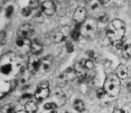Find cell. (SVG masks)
Wrapping results in <instances>:
<instances>
[{
    "mask_svg": "<svg viewBox=\"0 0 131 113\" xmlns=\"http://www.w3.org/2000/svg\"><path fill=\"white\" fill-rule=\"evenodd\" d=\"M126 31L125 23L116 18L109 23L106 29V36L110 42L118 50H122L124 43Z\"/></svg>",
    "mask_w": 131,
    "mask_h": 113,
    "instance_id": "6da1fadb",
    "label": "cell"
},
{
    "mask_svg": "<svg viewBox=\"0 0 131 113\" xmlns=\"http://www.w3.org/2000/svg\"><path fill=\"white\" fill-rule=\"evenodd\" d=\"M103 88L106 95L109 97H116L119 94L121 90V80L115 74H109L105 79Z\"/></svg>",
    "mask_w": 131,
    "mask_h": 113,
    "instance_id": "7a4b0ae2",
    "label": "cell"
},
{
    "mask_svg": "<svg viewBox=\"0 0 131 113\" xmlns=\"http://www.w3.org/2000/svg\"><path fill=\"white\" fill-rule=\"evenodd\" d=\"M81 35L87 40L95 38L98 31V23L94 18L86 19L81 25Z\"/></svg>",
    "mask_w": 131,
    "mask_h": 113,
    "instance_id": "3957f363",
    "label": "cell"
},
{
    "mask_svg": "<svg viewBox=\"0 0 131 113\" xmlns=\"http://www.w3.org/2000/svg\"><path fill=\"white\" fill-rule=\"evenodd\" d=\"M71 33L69 26L67 25L58 26L48 33V39L53 43L57 44L64 41Z\"/></svg>",
    "mask_w": 131,
    "mask_h": 113,
    "instance_id": "277c9868",
    "label": "cell"
},
{
    "mask_svg": "<svg viewBox=\"0 0 131 113\" xmlns=\"http://www.w3.org/2000/svg\"><path fill=\"white\" fill-rule=\"evenodd\" d=\"M76 77L73 69L68 68L58 77L57 83L60 87H64L69 82L73 81Z\"/></svg>",
    "mask_w": 131,
    "mask_h": 113,
    "instance_id": "5b68a950",
    "label": "cell"
},
{
    "mask_svg": "<svg viewBox=\"0 0 131 113\" xmlns=\"http://www.w3.org/2000/svg\"><path fill=\"white\" fill-rule=\"evenodd\" d=\"M50 94L49 83L47 81L41 82L37 88L35 93V97L38 101H42L47 99Z\"/></svg>",
    "mask_w": 131,
    "mask_h": 113,
    "instance_id": "8992f818",
    "label": "cell"
},
{
    "mask_svg": "<svg viewBox=\"0 0 131 113\" xmlns=\"http://www.w3.org/2000/svg\"><path fill=\"white\" fill-rule=\"evenodd\" d=\"M35 33L34 27L29 24H24L18 30L17 34L19 39H29Z\"/></svg>",
    "mask_w": 131,
    "mask_h": 113,
    "instance_id": "52a82bcc",
    "label": "cell"
},
{
    "mask_svg": "<svg viewBox=\"0 0 131 113\" xmlns=\"http://www.w3.org/2000/svg\"><path fill=\"white\" fill-rule=\"evenodd\" d=\"M87 11L85 7L79 6L74 11L73 15L74 21L77 25H81L86 20Z\"/></svg>",
    "mask_w": 131,
    "mask_h": 113,
    "instance_id": "ba28073f",
    "label": "cell"
},
{
    "mask_svg": "<svg viewBox=\"0 0 131 113\" xmlns=\"http://www.w3.org/2000/svg\"><path fill=\"white\" fill-rule=\"evenodd\" d=\"M32 42L29 39H18L16 41L17 50L21 53H27L30 51Z\"/></svg>",
    "mask_w": 131,
    "mask_h": 113,
    "instance_id": "9c48e42d",
    "label": "cell"
},
{
    "mask_svg": "<svg viewBox=\"0 0 131 113\" xmlns=\"http://www.w3.org/2000/svg\"><path fill=\"white\" fill-rule=\"evenodd\" d=\"M40 67V60L36 55H31L28 58L27 70L31 74H35Z\"/></svg>",
    "mask_w": 131,
    "mask_h": 113,
    "instance_id": "30bf717a",
    "label": "cell"
},
{
    "mask_svg": "<svg viewBox=\"0 0 131 113\" xmlns=\"http://www.w3.org/2000/svg\"><path fill=\"white\" fill-rule=\"evenodd\" d=\"M43 13L48 15H52L56 11V5L51 1H45L41 5Z\"/></svg>",
    "mask_w": 131,
    "mask_h": 113,
    "instance_id": "8fae6325",
    "label": "cell"
},
{
    "mask_svg": "<svg viewBox=\"0 0 131 113\" xmlns=\"http://www.w3.org/2000/svg\"><path fill=\"white\" fill-rule=\"evenodd\" d=\"M53 59L52 56L48 55L40 60V67L46 73L49 72L52 66Z\"/></svg>",
    "mask_w": 131,
    "mask_h": 113,
    "instance_id": "7c38bea8",
    "label": "cell"
},
{
    "mask_svg": "<svg viewBox=\"0 0 131 113\" xmlns=\"http://www.w3.org/2000/svg\"><path fill=\"white\" fill-rule=\"evenodd\" d=\"M54 101L53 102L55 103L58 107H61L64 105L66 101V96L65 94L61 90H56V92L52 96Z\"/></svg>",
    "mask_w": 131,
    "mask_h": 113,
    "instance_id": "4fadbf2b",
    "label": "cell"
},
{
    "mask_svg": "<svg viewBox=\"0 0 131 113\" xmlns=\"http://www.w3.org/2000/svg\"><path fill=\"white\" fill-rule=\"evenodd\" d=\"M73 70L76 76L80 80H83L86 76V68L81 63L77 62L73 65Z\"/></svg>",
    "mask_w": 131,
    "mask_h": 113,
    "instance_id": "5bb4252c",
    "label": "cell"
},
{
    "mask_svg": "<svg viewBox=\"0 0 131 113\" xmlns=\"http://www.w3.org/2000/svg\"><path fill=\"white\" fill-rule=\"evenodd\" d=\"M128 67L124 64H119L115 70V74L120 80L126 79L128 76Z\"/></svg>",
    "mask_w": 131,
    "mask_h": 113,
    "instance_id": "9a60e30c",
    "label": "cell"
},
{
    "mask_svg": "<svg viewBox=\"0 0 131 113\" xmlns=\"http://www.w3.org/2000/svg\"><path fill=\"white\" fill-rule=\"evenodd\" d=\"M43 50L42 45L37 41L34 40L31 43L30 51L34 55H38L40 54Z\"/></svg>",
    "mask_w": 131,
    "mask_h": 113,
    "instance_id": "2e32d148",
    "label": "cell"
},
{
    "mask_svg": "<svg viewBox=\"0 0 131 113\" xmlns=\"http://www.w3.org/2000/svg\"><path fill=\"white\" fill-rule=\"evenodd\" d=\"M25 111L27 113H36L38 109L36 104L32 101H28L25 105Z\"/></svg>",
    "mask_w": 131,
    "mask_h": 113,
    "instance_id": "e0dca14e",
    "label": "cell"
},
{
    "mask_svg": "<svg viewBox=\"0 0 131 113\" xmlns=\"http://www.w3.org/2000/svg\"><path fill=\"white\" fill-rule=\"evenodd\" d=\"M122 55L123 57L126 59L131 58V44L125 45L122 49Z\"/></svg>",
    "mask_w": 131,
    "mask_h": 113,
    "instance_id": "ac0fdd59",
    "label": "cell"
},
{
    "mask_svg": "<svg viewBox=\"0 0 131 113\" xmlns=\"http://www.w3.org/2000/svg\"><path fill=\"white\" fill-rule=\"evenodd\" d=\"M74 108L79 112H83L85 110V106L83 101L80 99H76L73 103Z\"/></svg>",
    "mask_w": 131,
    "mask_h": 113,
    "instance_id": "d6986e66",
    "label": "cell"
},
{
    "mask_svg": "<svg viewBox=\"0 0 131 113\" xmlns=\"http://www.w3.org/2000/svg\"><path fill=\"white\" fill-rule=\"evenodd\" d=\"M80 27V25H77V26L75 27V28L70 33L71 37L74 41L78 40L81 35Z\"/></svg>",
    "mask_w": 131,
    "mask_h": 113,
    "instance_id": "ffe728a7",
    "label": "cell"
},
{
    "mask_svg": "<svg viewBox=\"0 0 131 113\" xmlns=\"http://www.w3.org/2000/svg\"><path fill=\"white\" fill-rule=\"evenodd\" d=\"M12 65L9 64H7L3 65L1 67V73L5 75H7V74H9L10 73V72L12 71Z\"/></svg>",
    "mask_w": 131,
    "mask_h": 113,
    "instance_id": "44dd1931",
    "label": "cell"
},
{
    "mask_svg": "<svg viewBox=\"0 0 131 113\" xmlns=\"http://www.w3.org/2000/svg\"><path fill=\"white\" fill-rule=\"evenodd\" d=\"M91 9L93 11V12L95 14H99L101 11V5L100 2L98 1L97 2L93 3L91 5Z\"/></svg>",
    "mask_w": 131,
    "mask_h": 113,
    "instance_id": "7402d4cb",
    "label": "cell"
},
{
    "mask_svg": "<svg viewBox=\"0 0 131 113\" xmlns=\"http://www.w3.org/2000/svg\"><path fill=\"white\" fill-rule=\"evenodd\" d=\"M29 75L25 71L21 72L19 76V80L21 83H24L28 81L29 79Z\"/></svg>",
    "mask_w": 131,
    "mask_h": 113,
    "instance_id": "603a6c76",
    "label": "cell"
},
{
    "mask_svg": "<svg viewBox=\"0 0 131 113\" xmlns=\"http://www.w3.org/2000/svg\"><path fill=\"white\" fill-rule=\"evenodd\" d=\"M84 66L86 69H88L89 70H92L94 69V64L93 61L89 60H88L85 61Z\"/></svg>",
    "mask_w": 131,
    "mask_h": 113,
    "instance_id": "cb8c5ba5",
    "label": "cell"
},
{
    "mask_svg": "<svg viewBox=\"0 0 131 113\" xmlns=\"http://www.w3.org/2000/svg\"><path fill=\"white\" fill-rule=\"evenodd\" d=\"M58 107L57 105L54 103L53 101L50 103H46L44 106H43V108L44 109L46 110H51V109H54Z\"/></svg>",
    "mask_w": 131,
    "mask_h": 113,
    "instance_id": "d4e9b609",
    "label": "cell"
},
{
    "mask_svg": "<svg viewBox=\"0 0 131 113\" xmlns=\"http://www.w3.org/2000/svg\"><path fill=\"white\" fill-rule=\"evenodd\" d=\"M39 2L37 0H32L29 2V7L31 10H36L38 8Z\"/></svg>",
    "mask_w": 131,
    "mask_h": 113,
    "instance_id": "484cf974",
    "label": "cell"
},
{
    "mask_svg": "<svg viewBox=\"0 0 131 113\" xmlns=\"http://www.w3.org/2000/svg\"><path fill=\"white\" fill-rule=\"evenodd\" d=\"M31 9L29 6L25 7L22 9V11H21V14L25 17L28 16L31 13Z\"/></svg>",
    "mask_w": 131,
    "mask_h": 113,
    "instance_id": "4316f807",
    "label": "cell"
},
{
    "mask_svg": "<svg viewBox=\"0 0 131 113\" xmlns=\"http://www.w3.org/2000/svg\"><path fill=\"white\" fill-rule=\"evenodd\" d=\"M106 93L104 91V90L103 89V88H99L97 90L96 92V96L99 99H102L104 97V96H105Z\"/></svg>",
    "mask_w": 131,
    "mask_h": 113,
    "instance_id": "83f0119b",
    "label": "cell"
},
{
    "mask_svg": "<svg viewBox=\"0 0 131 113\" xmlns=\"http://www.w3.org/2000/svg\"><path fill=\"white\" fill-rule=\"evenodd\" d=\"M14 12V8L12 6H9L6 10L5 15L7 17H9Z\"/></svg>",
    "mask_w": 131,
    "mask_h": 113,
    "instance_id": "f1b7e54d",
    "label": "cell"
},
{
    "mask_svg": "<svg viewBox=\"0 0 131 113\" xmlns=\"http://www.w3.org/2000/svg\"><path fill=\"white\" fill-rule=\"evenodd\" d=\"M66 49L68 53H72L74 51V46L70 42H68L66 43Z\"/></svg>",
    "mask_w": 131,
    "mask_h": 113,
    "instance_id": "f546056e",
    "label": "cell"
},
{
    "mask_svg": "<svg viewBox=\"0 0 131 113\" xmlns=\"http://www.w3.org/2000/svg\"><path fill=\"white\" fill-rule=\"evenodd\" d=\"M35 18L36 21H37L39 23L42 21L43 16L42 15V13L40 12H38L35 15Z\"/></svg>",
    "mask_w": 131,
    "mask_h": 113,
    "instance_id": "4dcf8cb0",
    "label": "cell"
},
{
    "mask_svg": "<svg viewBox=\"0 0 131 113\" xmlns=\"http://www.w3.org/2000/svg\"><path fill=\"white\" fill-rule=\"evenodd\" d=\"M123 113H131V107L128 105H124L121 108Z\"/></svg>",
    "mask_w": 131,
    "mask_h": 113,
    "instance_id": "1f68e13d",
    "label": "cell"
},
{
    "mask_svg": "<svg viewBox=\"0 0 131 113\" xmlns=\"http://www.w3.org/2000/svg\"><path fill=\"white\" fill-rule=\"evenodd\" d=\"M12 106H10V105H5L2 108V113H7L8 109L11 107Z\"/></svg>",
    "mask_w": 131,
    "mask_h": 113,
    "instance_id": "d6a6232c",
    "label": "cell"
},
{
    "mask_svg": "<svg viewBox=\"0 0 131 113\" xmlns=\"http://www.w3.org/2000/svg\"><path fill=\"white\" fill-rule=\"evenodd\" d=\"M31 97V94H24L23 95H22V96H21V100H26V99H29Z\"/></svg>",
    "mask_w": 131,
    "mask_h": 113,
    "instance_id": "836d02e7",
    "label": "cell"
},
{
    "mask_svg": "<svg viewBox=\"0 0 131 113\" xmlns=\"http://www.w3.org/2000/svg\"><path fill=\"white\" fill-rule=\"evenodd\" d=\"M7 113H17V112H16L15 109L13 107H11L8 109V110Z\"/></svg>",
    "mask_w": 131,
    "mask_h": 113,
    "instance_id": "e575fe53",
    "label": "cell"
},
{
    "mask_svg": "<svg viewBox=\"0 0 131 113\" xmlns=\"http://www.w3.org/2000/svg\"><path fill=\"white\" fill-rule=\"evenodd\" d=\"M112 113H123L121 108H116L115 109Z\"/></svg>",
    "mask_w": 131,
    "mask_h": 113,
    "instance_id": "d590c367",
    "label": "cell"
},
{
    "mask_svg": "<svg viewBox=\"0 0 131 113\" xmlns=\"http://www.w3.org/2000/svg\"><path fill=\"white\" fill-rule=\"evenodd\" d=\"M99 1L100 2V3H101V4H105V3H107L108 2H109L110 1L109 0H107V1H106V0H104V1H100V0H99Z\"/></svg>",
    "mask_w": 131,
    "mask_h": 113,
    "instance_id": "8d00e7d4",
    "label": "cell"
},
{
    "mask_svg": "<svg viewBox=\"0 0 131 113\" xmlns=\"http://www.w3.org/2000/svg\"><path fill=\"white\" fill-rule=\"evenodd\" d=\"M5 43H6V41H5V40H4V39L1 40V44L2 45H4V44H5Z\"/></svg>",
    "mask_w": 131,
    "mask_h": 113,
    "instance_id": "74e56055",
    "label": "cell"
},
{
    "mask_svg": "<svg viewBox=\"0 0 131 113\" xmlns=\"http://www.w3.org/2000/svg\"><path fill=\"white\" fill-rule=\"evenodd\" d=\"M17 113H27L26 111H22V110H20V111H18Z\"/></svg>",
    "mask_w": 131,
    "mask_h": 113,
    "instance_id": "f35d334b",
    "label": "cell"
},
{
    "mask_svg": "<svg viewBox=\"0 0 131 113\" xmlns=\"http://www.w3.org/2000/svg\"><path fill=\"white\" fill-rule=\"evenodd\" d=\"M50 113H57L56 111H52L51 112H50Z\"/></svg>",
    "mask_w": 131,
    "mask_h": 113,
    "instance_id": "ab89813d",
    "label": "cell"
}]
</instances>
